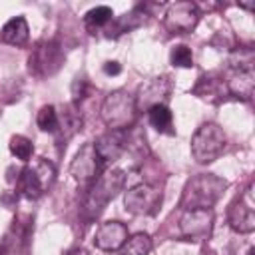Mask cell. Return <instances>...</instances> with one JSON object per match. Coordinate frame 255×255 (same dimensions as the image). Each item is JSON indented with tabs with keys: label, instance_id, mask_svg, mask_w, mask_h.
Returning a JSON list of instances; mask_svg holds the SVG:
<instances>
[{
	"label": "cell",
	"instance_id": "obj_1",
	"mask_svg": "<svg viewBox=\"0 0 255 255\" xmlns=\"http://www.w3.org/2000/svg\"><path fill=\"white\" fill-rule=\"evenodd\" d=\"M227 187L225 179L213 173H199L187 181L181 193L179 205L187 209H211L219 197L223 195V189Z\"/></svg>",
	"mask_w": 255,
	"mask_h": 255
},
{
	"label": "cell",
	"instance_id": "obj_2",
	"mask_svg": "<svg viewBox=\"0 0 255 255\" xmlns=\"http://www.w3.org/2000/svg\"><path fill=\"white\" fill-rule=\"evenodd\" d=\"M225 86L231 96L241 100H251L255 92V72H253V50H239L229 58Z\"/></svg>",
	"mask_w": 255,
	"mask_h": 255
},
{
	"label": "cell",
	"instance_id": "obj_3",
	"mask_svg": "<svg viewBox=\"0 0 255 255\" xmlns=\"http://www.w3.org/2000/svg\"><path fill=\"white\" fill-rule=\"evenodd\" d=\"M135 114H137L135 98H133L131 94H128L126 90L110 92V94L104 98L102 108H100L102 122H104L110 129H120V131H124L128 126L133 124Z\"/></svg>",
	"mask_w": 255,
	"mask_h": 255
},
{
	"label": "cell",
	"instance_id": "obj_4",
	"mask_svg": "<svg viewBox=\"0 0 255 255\" xmlns=\"http://www.w3.org/2000/svg\"><path fill=\"white\" fill-rule=\"evenodd\" d=\"M54 179H56V167L48 159L36 157L34 161H28L20 171L18 189L22 191L24 197L38 199L52 187Z\"/></svg>",
	"mask_w": 255,
	"mask_h": 255
},
{
	"label": "cell",
	"instance_id": "obj_5",
	"mask_svg": "<svg viewBox=\"0 0 255 255\" xmlns=\"http://www.w3.org/2000/svg\"><path fill=\"white\" fill-rule=\"evenodd\" d=\"M124 183H126V173L122 169L104 171L94 181V185L88 191V197H86V211H88V215L96 217L118 195V191H122Z\"/></svg>",
	"mask_w": 255,
	"mask_h": 255
},
{
	"label": "cell",
	"instance_id": "obj_6",
	"mask_svg": "<svg viewBox=\"0 0 255 255\" xmlns=\"http://www.w3.org/2000/svg\"><path fill=\"white\" fill-rule=\"evenodd\" d=\"M225 133L217 124H203L191 137V155L197 163H211L215 161L225 149Z\"/></svg>",
	"mask_w": 255,
	"mask_h": 255
},
{
	"label": "cell",
	"instance_id": "obj_7",
	"mask_svg": "<svg viewBox=\"0 0 255 255\" xmlns=\"http://www.w3.org/2000/svg\"><path fill=\"white\" fill-rule=\"evenodd\" d=\"M64 64V52L56 40L38 42L28 58V68L36 78L54 76Z\"/></svg>",
	"mask_w": 255,
	"mask_h": 255
},
{
	"label": "cell",
	"instance_id": "obj_8",
	"mask_svg": "<svg viewBox=\"0 0 255 255\" xmlns=\"http://www.w3.org/2000/svg\"><path fill=\"white\" fill-rule=\"evenodd\" d=\"M124 205L133 215H153L161 205V191L149 183H137L126 191Z\"/></svg>",
	"mask_w": 255,
	"mask_h": 255
},
{
	"label": "cell",
	"instance_id": "obj_9",
	"mask_svg": "<svg viewBox=\"0 0 255 255\" xmlns=\"http://www.w3.org/2000/svg\"><path fill=\"white\" fill-rule=\"evenodd\" d=\"M197 22H199V10L189 0L171 4L163 18V24L171 34H187L197 26Z\"/></svg>",
	"mask_w": 255,
	"mask_h": 255
},
{
	"label": "cell",
	"instance_id": "obj_10",
	"mask_svg": "<svg viewBox=\"0 0 255 255\" xmlns=\"http://www.w3.org/2000/svg\"><path fill=\"white\" fill-rule=\"evenodd\" d=\"M213 227L211 209H187L179 219V233L187 239L201 241L207 239Z\"/></svg>",
	"mask_w": 255,
	"mask_h": 255
},
{
	"label": "cell",
	"instance_id": "obj_11",
	"mask_svg": "<svg viewBox=\"0 0 255 255\" xmlns=\"http://www.w3.org/2000/svg\"><path fill=\"white\" fill-rule=\"evenodd\" d=\"M102 167H104V161L96 153L94 143H86L76 153V157H74V161L70 165V173L80 183H86V181H96V177H100Z\"/></svg>",
	"mask_w": 255,
	"mask_h": 255
},
{
	"label": "cell",
	"instance_id": "obj_12",
	"mask_svg": "<svg viewBox=\"0 0 255 255\" xmlns=\"http://www.w3.org/2000/svg\"><path fill=\"white\" fill-rule=\"evenodd\" d=\"M227 221L233 231L237 233H251L255 229V209H253V197H251V187L231 203Z\"/></svg>",
	"mask_w": 255,
	"mask_h": 255
},
{
	"label": "cell",
	"instance_id": "obj_13",
	"mask_svg": "<svg viewBox=\"0 0 255 255\" xmlns=\"http://www.w3.org/2000/svg\"><path fill=\"white\" fill-rule=\"evenodd\" d=\"M128 239V227L122 221H106L94 235V245L102 251H118Z\"/></svg>",
	"mask_w": 255,
	"mask_h": 255
},
{
	"label": "cell",
	"instance_id": "obj_14",
	"mask_svg": "<svg viewBox=\"0 0 255 255\" xmlns=\"http://www.w3.org/2000/svg\"><path fill=\"white\" fill-rule=\"evenodd\" d=\"M94 147H96V153L100 155V159L104 163L116 161L126 149V135L120 129H110L94 141Z\"/></svg>",
	"mask_w": 255,
	"mask_h": 255
},
{
	"label": "cell",
	"instance_id": "obj_15",
	"mask_svg": "<svg viewBox=\"0 0 255 255\" xmlns=\"http://www.w3.org/2000/svg\"><path fill=\"white\" fill-rule=\"evenodd\" d=\"M169 82H167V78H153V80H149L147 84H143L141 88H139V94H137V98H135V108L139 110V108H153V106H157V104H163V100L167 98V94H169Z\"/></svg>",
	"mask_w": 255,
	"mask_h": 255
},
{
	"label": "cell",
	"instance_id": "obj_16",
	"mask_svg": "<svg viewBox=\"0 0 255 255\" xmlns=\"http://www.w3.org/2000/svg\"><path fill=\"white\" fill-rule=\"evenodd\" d=\"M28 36H30V28L22 16L8 20L0 32V40L4 44H10V46H24L28 42Z\"/></svg>",
	"mask_w": 255,
	"mask_h": 255
},
{
	"label": "cell",
	"instance_id": "obj_17",
	"mask_svg": "<svg viewBox=\"0 0 255 255\" xmlns=\"http://www.w3.org/2000/svg\"><path fill=\"white\" fill-rule=\"evenodd\" d=\"M112 20H114V10L110 6H96V8L88 10L84 16V24L92 34H96V30H100V28H108V24Z\"/></svg>",
	"mask_w": 255,
	"mask_h": 255
},
{
	"label": "cell",
	"instance_id": "obj_18",
	"mask_svg": "<svg viewBox=\"0 0 255 255\" xmlns=\"http://www.w3.org/2000/svg\"><path fill=\"white\" fill-rule=\"evenodd\" d=\"M80 128H82V116L74 104H68L64 108V114L58 116V129H62V135L70 139Z\"/></svg>",
	"mask_w": 255,
	"mask_h": 255
},
{
	"label": "cell",
	"instance_id": "obj_19",
	"mask_svg": "<svg viewBox=\"0 0 255 255\" xmlns=\"http://www.w3.org/2000/svg\"><path fill=\"white\" fill-rule=\"evenodd\" d=\"M151 251V239L147 233H135L133 237H128L126 243L120 247V255H149Z\"/></svg>",
	"mask_w": 255,
	"mask_h": 255
},
{
	"label": "cell",
	"instance_id": "obj_20",
	"mask_svg": "<svg viewBox=\"0 0 255 255\" xmlns=\"http://www.w3.org/2000/svg\"><path fill=\"white\" fill-rule=\"evenodd\" d=\"M147 120H149V124L157 129V131H169L171 133V112H169V108L165 106V104H157V106H153V108H149L147 110Z\"/></svg>",
	"mask_w": 255,
	"mask_h": 255
},
{
	"label": "cell",
	"instance_id": "obj_21",
	"mask_svg": "<svg viewBox=\"0 0 255 255\" xmlns=\"http://www.w3.org/2000/svg\"><path fill=\"white\" fill-rule=\"evenodd\" d=\"M36 124L42 131H48V133H54L58 131V112L54 106H42L38 116H36Z\"/></svg>",
	"mask_w": 255,
	"mask_h": 255
},
{
	"label": "cell",
	"instance_id": "obj_22",
	"mask_svg": "<svg viewBox=\"0 0 255 255\" xmlns=\"http://www.w3.org/2000/svg\"><path fill=\"white\" fill-rule=\"evenodd\" d=\"M10 151H12V155H16L18 159L30 161V157H32V153H34V145H32V141H30L28 137H24V135H14V137L10 139Z\"/></svg>",
	"mask_w": 255,
	"mask_h": 255
},
{
	"label": "cell",
	"instance_id": "obj_23",
	"mask_svg": "<svg viewBox=\"0 0 255 255\" xmlns=\"http://www.w3.org/2000/svg\"><path fill=\"white\" fill-rule=\"evenodd\" d=\"M169 60L177 68H191L193 66V54H191V50L187 46H175L171 50Z\"/></svg>",
	"mask_w": 255,
	"mask_h": 255
},
{
	"label": "cell",
	"instance_id": "obj_24",
	"mask_svg": "<svg viewBox=\"0 0 255 255\" xmlns=\"http://www.w3.org/2000/svg\"><path fill=\"white\" fill-rule=\"evenodd\" d=\"M104 72H106L108 76H118V74L122 72V66H120L118 62H106V64H104Z\"/></svg>",
	"mask_w": 255,
	"mask_h": 255
},
{
	"label": "cell",
	"instance_id": "obj_25",
	"mask_svg": "<svg viewBox=\"0 0 255 255\" xmlns=\"http://www.w3.org/2000/svg\"><path fill=\"white\" fill-rule=\"evenodd\" d=\"M68 255H90L88 251H84V249H74V251H70Z\"/></svg>",
	"mask_w": 255,
	"mask_h": 255
},
{
	"label": "cell",
	"instance_id": "obj_26",
	"mask_svg": "<svg viewBox=\"0 0 255 255\" xmlns=\"http://www.w3.org/2000/svg\"><path fill=\"white\" fill-rule=\"evenodd\" d=\"M239 6H241V8H247V10H253V2H249V4H247V2H241Z\"/></svg>",
	"mask_w": 255,
	"mask_h": 255
}]
</instances>
